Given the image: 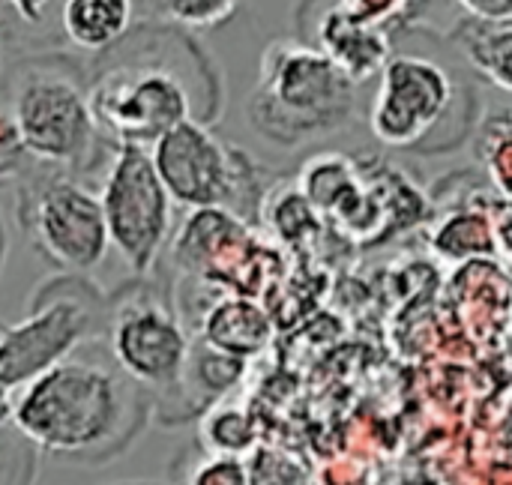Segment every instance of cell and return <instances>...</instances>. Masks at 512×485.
<instances>
[{
    "label": "cell",
    "instance_id": "21",
    "mask_svg": "<svg viewBox=\"0 0 512 485\" xmlns=\"http://www.w3.org/2000/svg\"><path fill=\"white\" fill-rule=\"evenodd\" d=\"M471 18L480 21H512V0H456Z\"/></svg>",
    "mask_w": 512,
    "mask_h": 485
},
{
    "label": "cell",
    "instance_id": "14",
    "mask_svg": "<svg viewBox=\"0 0 512 485\" xmlns=\"http://www.w3.org/2000/svg\"><path fill=\"white\" fill-rule=\"evenodd\" d=\"M450 39L465 51L468 63L495 87L512 93V21L462 18Z\"/></svg>",
    "mask_w": 512,
    "mask_h": 485
},
{
    "label": "cell",
    "instance_id": "7",
    "mask_svg": "<svg viewBox=\"0 0 512 485\" xmlns=\"http://www.w3.org/2000/svg\"><path fill=\"white\" fill-rule=\"evenodd\" d=\"M18 219L33 249L63 273L87 276L111 249L99 192L63 168L24 183Z\"/></svg>",
    "mask_w": 512,
    "mask_h": 485
},
{
    "label": "cell",
    "instance_id": "3",
    "mask_svg": "<svg viewBox=\"0 0 512 485\" xmlns=\"http://www.w3.org/2000/svg\"><path fill=\"white\" fill-rule=\"evenodd\" d=\"M357 81L321 48L276 39L264 48L246 114L249 126L276 147H300L354 120Z\"/></svg>",
    "mask_w": 512,
    "mask_h": 485
},
{
    "label": "cell",
    "instance_id": "10",
    "mask_svg": "<svg viewBox=\"0 0 512 485\" xmlns=\"http://www.w3.org/2000/svg\"><path fill=\"white\" fill-rule=\"evenodd\" d=\"M453 99L456 84L444 66L417 54H396L381 66L369 126L387 147L420 150L447 120Z\"/></svg>",
    "mask_w": 512,
    "mask_h": 485
},
{
    "label": "cell",
    "instance_id": "12",
    "mask_svg": "<svg viewBox=\"0 0 512 485\" xmlns=\"http://www.w3.org/2000/svg\"><path fill=\"white\" fill-rule=\"evenodd\" d=\"M135 18V0H63L60 27L66 39L87 54L111 51Z\"/></svg>",
    "mask_w": 512,
    "mask_h": 485
},
{
    "label": "cell",
    "instance_id": "9",
    "mask_svg": "<svg viewBox=\"0 0 512 485\" xmlns=\"http://www.w3.org/2000/svg\"><path fill=\"white\" fill-rule=\"evenodd\" d=\"M99 201L111 246L135 276H147L171 237V195L147 147L114 144Z\"/></svg>",
    "mask_w": 512,
    "mask_h": 485
},
{
    "label": "cell",
    "instance_id": "19",
    "mask_svg": "<svg viewBox=\"0 0 512 485\" xmlns=\"http://www.w3.org/2000/svg\"><path fill=\"white\" fill-rule=\"evenodd\" d=\"M30 165H36L21 141L18 123L9 111V105H0V180H12V177H24L30 171Z\"/></svg>",
    "mask_w": 512,
    "mask_h": 485
},
{
    "label": "cell",
    "instance_id": "16",
    "mask_svg": "<svg viewBox=\"0 0 512 485\" xmlns=\"http://www.w3.org/2000/svg\"><path fill=\"white\" fill-rule=\"evenodd\" d=\"M243 0H156L162 21L183 30H213L234 18Z\"/></svg>",
    "mask_w": 512,
    "mask_h": 485
},
{
    "label": "cell",
    "instance_id": "18",
    "mask_svg": "<svg viewBox=\"0 0 512 485\" xmlns=\"http://www.w3.org/2000/svg\"><path fill=\"white\" fill-rule=\"evenodd\" d=\"M186 485H249L246 459L240 456H216L204 453L189 471Z\"/></svg>",
    "mask_w": 512,
    "mask_h": 485
},
{
    "label": "cell",
    "instance_id": "5",
    "mask_svg": "<svg viewBox=\"0 0 512 485\" xmlns=\"http://www.w3.org/2000/svg\"><path fill=\"white\" fill-rule=\"evenodd\" d=\"M9 111L36 165L87 171L108 141L90 111L81 72L63 57H30L9 75Z\"/></svg>",
    "mask_w": 512,
    "mask_h": 485
},
{
    "label": "cell",
    "instance_id": "24",
    "mask_svg": "<svg viewBox=\"0 0 512 485\" xmlns=\"http://www.w3.org/2000/svg\"><path fill=\"white\" fill-rule=\"evenodd\" d=\"M126 485H144V483H126ZM147 485H153V483H147Z\"/></svg>",
    "mask_w": 512,
    "mask_h": 485
},
{
    "label": "cell",
    "instance_id": "22",
    "mask_svg": "<svg viewBox=\"0 0 512 485\" xmlns=\"http://www.w3.org/2000/svg\"><path fill=\"white\" fill-rule=\"evenodd\" d=\"M54 0H6V6L12 9V15L24 24H39L48 12Z\"/></svg>",
    "mask_w": 512,
    "mask_h": 485
},
{
    "label": "cell",
    "instance_id": "13",
    "mask_svg": "<svg viewBox=\"0 0 512 485\" xmlns=\"http://www.w3.org/2000/svg\"><path fill=\"white\" fill-rule=\"evenodd\" d=\"M201 342H207L222 354L249 360L258 351H264V345L270 342V321L264 309L255 306L252 300L231 297L207 312L201 324Z\"/></svg>",
    "mask_w": 512,
    "mask_h": 485
},
{
    "label": "cell",
    "instance_id": "6",
    "mask_svg": "<svg viewBox=\"0 0 512 485\" xmlns=\"http://www.w3.org/2000/svg\"><path fill=\"white\" fill-rule=\"evenodd\" d=\"M108 300L75 273L42 282L30 312L0 327V384L15 393L78 345L105 333Z\"/></svg>",
    "mask_w": 512,
    "mask_h": 485
},
{
    "label": "cell",
    "instance_id": "23",
    "mask_svg": "<svg viewBox=\"0 0 512 485\" xmlns=\"http://www.w3.org/2000/svg\"><path fill=\"white\" fill-rule=\"evenodd\" d=\"M9 12H12V9L6 6V0H0V36H3V33H6V27H9V21H6V18H9Z\"/></svg>",
    "mask_w": 512,
    "mask_h": 485
},
{
    "label": "cell",
    "instance_id": "17",
    "mask_svg": "<svg viewBox=\"0 0 512 485\" xmlns=\"http://www.w3.org/2000/svg\"><path fill=\"white\" fill-rule=\"evenodd\" d=\"M249 485H309L306 468L282 450L255 447L246 459Z\"/></svg>",
    "mask_w": 512,
    "mask_h": 485
},
{
    "label": "cell",
    "instance_id": "2",
    "mask_svg": "<svg viewBox=\"0 0 512 485\" xmlns=\"http://www.w3.org/2000/svg\"><path fill=\"white\" fill-rule=\"evenodd\" d=\"M141 36L144 45H138L129 30L111 51L99 54L105 60L87 84L93 120L111 144L150 147L177 123L192 117L201 120L195 99L198 87H189V78L180 69L207 63V57L195 51L183 60L177 45L174 54H168L171 30L162 36H156V30H141Z\"/></svg>",
    "mask_w": 512,
    "mask_h": 485
},
{
    "label": "cell",
    "instance_id": "1",
    "mask_svg": "<svg viewBox=\"0 0 512 485\" xmlns=\"http://www.w3.org/2000/svg\"><path fill=\"white\" fill-rule=\"evenodd\" d=\"M153 420L150 396L114 363L102 336L12 393L9 423L36 450L72 465L120 459Z\"/></svg>",
    "mask_w": 512,
    "mask_h": 485
},
{
    "label": "cell",
    "instance_id": "4",
    "mask_svg": "<svg viewBox=\"0 0 512 485\" xmlns=\"http://www.w3.org/2000/svg\"><path fill=\"white\" fill-rule=\"evenodd\" d=\"M102 342L114 363L150 396L162 426L195 417L186 399V363L192 339L174 306L153 288L132 285L108 300Z\"/></svg>",
    "mask_w": 512,
    "mask_h": 485
},
{
    "label": "cell",
    "instance_id": "8",
    "mask_svg": "<svg viewBox=\"0 0 512 485\" xmlns=\"http://www.w3.org/2000/svg\"><path fill=\"white\" fill-rule=\"evenodd\" d=\"M150 159L171 195L183 207H225L234 216L252 213L258 183L243 150L225 144L204 120H183L156 138Z\"/></svg>",
    "mask_w": 512,
    "mask_h": 485
},
{
    "label": "cell",
    "instance_id": "11",
    "mask_svg": "<svg viewBox=\"0 0 512 485\" xmlns=\"http://www.w3.org/2000/svg\"><path fill=\"white\" fill-rule=\"evenodd\" d=\"M312 9V33L309 45L321 48L339 69H345V75L351 81H366L372 78L387 60H390V36L384 27H372L363 24L357 18H351L339 0H309Z\"/></svg>",
    "mask_w": 512,
    "mask_h": 485
},
{
    "label": "cell",
    "instance_id": "20",
    "mask_svg": "<svg viewBox=\"0 0 512 485\" xmlns=\"http://www.w3.org/2000/svg\"><path fill=\"white\" fill-rule=\"evenodd\" d=\"M339 3L351 18L372 24V27H384V30L396 18H402V12L408 6V0H339Z\"/></svg>",
    "mask_w": 512,
    "mask_h": 485
},
{
    "label": "cell",
    "instance_id": "15",
    "mask_svg": "<svg viewBox=\"0 0 512 485\" xmlns=\"http://www.w3.org/2000/svg\"><path fill=\"white\" fill-rule=\"evenodd\" d=\"M198 444L204 453L216 456H249L258 447V426L240 405H225L222 399L201 414Z\"/></svg>",
    "mask_w": 512,
    "mask_h": 485
}]
</instances>
